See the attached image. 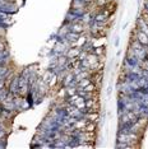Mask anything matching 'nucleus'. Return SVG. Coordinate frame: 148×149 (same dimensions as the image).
Returning a JSON list of instances; mask_svg holds the SVG:
<instances>
[{"label":"nucleus","mask_w":148,"mask_h":149,"mask_svg":"<svg viewBox=\"0 0 148 149\" xmlns=\"http://www.w3.org/2000/svg\"><path fill=\"white\" fill-rule=\"evenodd\" d=\"M133 35H134L133 38H134V40H137V41L139 42L140 45L148 46V36L146 35V33H143L142 31H139V29H137V28H135V31L133 32Z\"/></svg>","instance_id":"nucleus-1"},{"label":"nucleus","mask_w":148,"mask_h":149,"mask_svg":"<svg viewBox=\"0 0 148 149\" xmlns=\"http://www.w3.org/2000/svg\"><path fill=\"white\" fill-rule=\"evenodd\" d=\"M8 91L10 93L15 94V96L19 94V78H18V75L12 78L10 83H9V86H8Z\"/></svg>","instance_id":"nucleus-2"},{"label":"nucleus","mask_w":148,"mask_h":149,"mask_svg":"<svg viewBox=\"0 0 148 149\" xmlns=\"http://www.w3.org/2000/svg\"><path fill=\"white\" fill-rule=\"evenodd\" d=\"M79 37H80V33H77V32H73V31H68V32H66V35H65V38L68 40L72 45L77 43V41H78Z\"/></svg>","instance_id":"nucleus-3"},{"label":"nucleus","mask_w":148,"mask_h":149,"mask_svg":"<svg viewBox=\"0 0 148 149\" xmlns=\"http://www.w3.org/2000/svg\"><path fill=\"white\" fill-rule=\"evenodd\" d=\"M80 52V47H75V49H72V47H69L68 51H66L65 55L68 56V59H77Z\"/></svg>","instance_id":"nucleus-4"},{"label":"nucleus","mask_w":148,"mask_h":149,"mask_svg":"<svg viewBox=\"0 0 148 149\" xmlns=\"http://www.w3.org/2000/svg\"><path fill=\"white\" fill-rule=\"evenodd\" d=\"M12 73V69L9 68V65H0V75H6L9 77Z\"/></svg>","instance_id":"nucleus-5"},{"label":"nucleus","mask_w":148,"mask_h":149,"mask_svg":"<svg viewBox=\"0 0 148 149\" xmlns=\"http://www.w3.org/2000/svg\"><path fill=\"white\" fill-rule=\"evenodd\" d=\"M105 51H106V47H105V46L95 47V50H93V52H95L97 56H100V57H101V55H102V54H105Z\"/></svg>","instance_id":"nucleus-6"},{"label":"nucleus","mask_w":148,"mask_h":149,"mask_svg":"<svg viewBox=\"0 0 148 149\" xmlns=\"http://www.w3.org/2000/svg\"><path fill=\"white\" fill-rule=\"evenodd\" d=\"M115 148L116 149H129V148H133V145H130L128 143H119V141H116Z\"/></svg>","instance_id":"nucleus-7"},{"label":"nucleus","mask_w":148,"mask_h":149,"mask_svg":"<svg viewBox=\"0 0 148 149\" xmlns=\"http://www.w3.org/2000/svg\"><path fill=\"white\" fill-rule=\"evenodd\" d=\"M8 92H9V91H8V88H6V87H4L3 89H0V103H1L3 101L5 100V97H6V94H8Z\"/></svg>","instance_id":"nucleus-8"},{"label":"nucleus","mask_w":148,"mask_h":149,"mask_svg":"<svg viewBox=\"0 0 148 149\" xmlns=\"http://www.w3.org/2000/svg\"><path fill=\"white\" fill-rule=\"evenodd\" d=\"M143 9H144L143 13L148 14V0H144V3H143Z\"/></svg>","instance_id":"nucleus-9"},{"label":"nucleus","mask_w":148,"mask_h":149,"mask_svg":"<svg viewBox=\"0 0 148 149\" xmlns=\"http://www.w3.org/2000/svg\"><path fill=\"white\" fill-rule=\"evenodd\" d=\"M119 43H120V37L117 36L116 40H115V42H114V46H115V47H119Z\"/></svg>","instance_id":"nucleus-10"},{"label":"nucleus","mask_w":148,"mask_h":149,"mask_svg":"<svg viewBox=\"0 0 148 149\" xmlns=\"http://www.w3.org/2000/svg\"><path fill=\"white\" fill-rule=\"evenodd\" d=\"M126 28H128V22H126V23H124L123 27H121V29H123V31H125Z\"/></svg>","instance_id":"nucleus-11"},{"label":"nucleus","mask_w":148,"mask_h":149,"mask_svg":"<svg viewBox=\"0 0 148 149\" xmlns=\"http://www.w3.org/2000/svg\"><path fill=\"white\" fill-rule=\"evenodd\" d=\"M5 84H6L5 82H0V89H3V88L5 87Z\"/></svg>","instance_id":"nucleus-12"}]
</instances>
